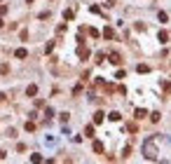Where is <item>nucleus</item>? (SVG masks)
<instances>
[{
  "label": "nucleus",
  "mask_w": 171,
  "mask_h": 164,
  "mask_svg": "<svg viewBox=\"0 0 171 164\" xmlns=\"http://www.w3.org/2000/svg\"><path fill=\"white\" fill-rule=\"evenodd\" d=\"M14 56H16V59H26V56H28V49H24V47H19V49H16V52H14Z\"/></svg>",
  "instance_id": "obj_7"
},
{
  "label": "nucleus",
  "mask_w": 171,
  "mask_h": 164,
  "mask_svg": "<svg viewBox=\"0 0 171 164\" xmlns=\"http://www.w3.org/2000/svg\"><path fill=\"white\" fill-rule=\"evenodd\" d=\"M162 89L169 94V92H171V82H166V80H164V82H162Z\"/></svg>",
  "instance_id": "obj_17"
},
{
  "label": "nucleus",
  "mask_w": 171,
  "mask_h": 164,
  "mask_svg": "<svg viewBox=\"0 0 171 164\" xmlns=\"http://www.w3.org/2000/svg\"><path fill=\"white\" fill-rule=\"evenodd\" d=\"M157 40H159V42H166V40H169V33H166V31H159V33H157Z\"/></svg>",
  "instance_id": "obj_11"
},
{
  "label": "nucleus",
  "mask_w": 171,
  "mask_h": 164,
  "mask_svg": "<svg viewBox=\"0 0 171 164\" xmlns=\"http://www.w3.org/2000/svg\"><path fill=\"white\" fill-rule=\"evenodd\" d=\"M143 152H145V159H157V150H155V145H152V141H145Z\"/></svg>",
  "instance_id": "obj_1"
},
{
  "label": "nucleus",
  "mask_w": 171,
  "mask_h": 164,
  "mask_svg": "<svg viewBox=\"0 0 171 164\" xmlns=\"http://www.w3.org/2000/svg\"><path fill=\"white\" fill-rule=\"evenodd\" d=\"M52 49H54V42H47V45H45V52H47V54H52Z\"/></svg>",
  "instance_id": "obj_20"
},
{
  "label": "nucleus",
  "mask_w": 171,
  "mask_h": 164,
  "mask_svg": "<svg viewBox=\"0 0 171 164\" xmlns=\"http://www.w3.org/2000/svg\"><path fill=\"white\" fill-rule=\"evenodd\" d=\"M84 136H94V124H89L87 129H84Z\"/></svg>",
  "instance_id": "obj_16"
},
{
  "label": "nucleus",
  "mask_w": 171,
  "mask_h": 164,
  "mask_svg": "<svg viewBox=\"0 0 171 164\" xmlns=\"http://www.w3.org/2000/svg\"><path fill=\"white\" fill-rule=\"evenodd\" d=\"M3 26H5V24H3V19H0V28H3Z\"/></svg>",
  "instance_id": "obj_27"
},
{
  "label": "nucleus",
  "mask_w": 171,
  "mask_h": 164,
  "mask_svg": "<svg viewBox=\"0 0 171 164\" xmlns=\"http://www.w3.org/2000/svg\"><path fill=\"white\" fill-rule=\"evenodd\" d=\"M103 38H106V40H113V38H115V31H113L110 26H106V28H103Z\"/></svg>",
  "instance_id": "obj_5"
},
{
  "label": "nucleus",
  "mask_w": 171,
  "mask_h": 164,
  "mask_svg": "<svg viewBox=\"0 0 171 164\" xmlns=\"http://www.w3.org/2000/svg\"><path fill=\"white\" fill-rule=\"evenodd\" d=\"M26 3H33V0H26Z\"/></svg>",
  "instance_id": "obj_28"
},
{
  "label": "nucleus",
  "mask_w": 171,
  "mask_h": 164,
  "mask_svg": "<svg viewBox=\"0 0 171 164\" xmlns=\"http://www.w3.org/2000/svg\"><path fill=\"white\" fill-rule=\"evenodd\" d=\"M103 59H106V54L98 52V54H96V63H103Z\"/></svg>",
  "instance_id": "obj_18"
},
{
  "label": "nucleus",
  "mask_w": 171,
  "mask_h": 164,
  "mask_svg": "<svg viewBox=\"0 0 171 164\" xmlns=\"http://www.w3.org/2000/svg\"><path fill=\"white\" fill-rule=\"evenodd\" d=\"M73 16H75V12H73V10H63V19H66V21H71Z\"/></svg>",
  "instance_id": "obj_13"
},
{
  "label": "nucleus",
  "mask_w": 171,
  "mask_h": 164,
  "mask_svg": "<svg viewBox=\"0 0 171 164\" xmlns=\"http://www.w3.org/2000/svg\"><path fill=\"white\" fill-rule=\"evenodd\" d=\"M24 129H26V131H35V122H31V120H28V122L24 124Z\"/></svg>",
  "instance_id": "obj_14"
},
{
  "label": "nucleus",
  "mask_w": 171,
  "mask_h": 164,
  "mask_svg": "<svg viewBox=\"0 0 171 164\" xmlns=\"http://www.w3.org/2000/svg\"><path fill=\"white\" fill-rule=\"evenodd\" d=\"M108 120H110V122H119V120H122V115H119L117 110H113V113L108 115Z\"/></svg>",
  "instance_id": "obj_9"
},
{
  "label": "nucleus",
  "mask_w": 171,
  "mask_h": 164,
  "mask_svg": "<svg viewBox=\"0 0 171 164\" xmlns=\"http://www.w3.org/2000/svg\"><path fill=\"white\" fill-rule=\"evenodd\" d=\"M92 148H94V152H96V155H101V152H103V143H101V141H94Z\"/></svg>",
  "instance_id": "obj_8"
},
{
  "label": "nucleus",
  "mask_w": 171,
  "mask_h": 164,
  "mask_svg": "<svg viewBox=\"0 0 171 164\" xmlns=\"http://www.w3.org/2000/svg\"><path fill=\"white\" fill-rule=\"evenodd\" d=\"M157 19H159L162 24H166V21H169V14H166V12H159V14H157Z\"/></svg>",
  "instance_id": "obj_15"
},
{
  "label": "nucleus",
  "mask_w": 171,
  "mask_h": 164,
  "mask_svg": "<svg viewBox=\"0 0 171 164\" xmlns=\"http://www.w3.org/2000/svg\"><path fill=\"white\" fill-rule=\"evenodd\" d=\"M3 14H7V5H0V16Z\"/></svg>",
  "instance_id": "obj_25"
},
{
  "label": "nucleus",
  "mask_w": 171,
  "mask_h": 164,
  "mask_svg": "<svg viewBox=\"0 0 171 164\" xmlns=\"http://www.w3.org/2000/svg\"><path fill=\"white\" fill-rule=\"evenodd\" d=\"M5 155H7V152H5V150H0V159H5Z\"/></svg>",
  "instance_id": "obj_26"
},
{
  "label": "nucleus",
  "mask_w": 171,
  "mask_h": 164,
  "mask_svg": "<svg viewBox=\"0 0 171 164\" xmlns=\"http://www.w3.org/2000/svg\"><path fill=\"white\" fill-rule=\"evenodd\" d=\"M127 129H129V131H131V134H136V131H138V127H136V124H134V122H131V124H129V127H127Z\"/></svg>",
  "instance_id": "obj_22"
},
{
  "label": "nucleus",
  "mask_w": 171,
  "mask_h": 164,
  "mask_svg": "<svg viewBox=\"0 0 171 164\" xmlns=\"http://www.w3.org/2000/svg\"><path fill=\"white\" fill-rule=\"evenodd\" d=\"M89 54H92V52L84 47V45H80V47H77V56H80L82 61H87V59H89Z\"/></svg>",
  "instance_id": "obj_2"
},
{
  "label": "nucleus",
  "mask_w": 171,
  "mask_h": 164,
  "mask_svg": "<svg viewBox=\"0 0 171 164\" xmlns=\"http://www.w3.org/2000/svg\"><path fill=\"white\" fill-rule=\"evenodd\" d=\"M45 117H47V120L54 117V110H52V108H45Z\"/></svg>",
  "instance_id": "obj_19"
},
{
  "label": "nucleus",
  "mask_w": 171,
  "mask_h": 164,
  "mask_svg": "<svg viewBox=\"0 0 171 164\" xmlns=\"http://www.w3.org/2000/svg\"><path fill=\"white\" fill-rule=\"evenodd\" d=\"M136 70H138V73H150V66H148V63H138Z\"/></svg>",
  "instance_id": "obj_12"
},
{
  "label": "nucleus",
  "mask_w": 171,
  "mask_h": 164,
  "mask_svg": "<svg viewBox=\"0 0 171 164\" xmlns=\"http://www.w3.org/2000/svg\"><path fill=\"white\" fill-rule=\"evenodd\" d=\"M134 115L141 120V117H145V115H148V110H145V108H136V110H134Z\"/></svg>",
  "instance_id": "obj_10"
},
{
  "label": "nucleus",
  "mask_w": 171,
  "mask_h": 164,
  "mask_svg": "<svg viewBox=\"0 0 171 164\" xmlns=\"http://www.w3.org/2000/svg\"><path fill=\"white\" fill-rule=\"evenodd\" d=\"M108 59H110V63H113V66H119V63H122V56H119L117 52H113V54H110Z\"/></svg>",
  "instance_id": "obj_3"
},
{
  "label": "nucleus",
  "mask_w": 171,
  "mask_h": 164,
  "mask_svg": "<svg viewBox=\"0 0 171 164\" xmlns=\"http://www.w3.org/2000/svg\"><path fill=\"white\" fill-rule=\"evenodd\" d=\"M31 162H35V164L42 162V155H31Z\"/></svg>",
  "instance_id": "obj_21"
},
{
  "label": "nucleus",
  "mask_w": 171,
  "mask_h": 164,
  "mask_svg": "<svg viewBox=\"0 0 171 164\" xmlns=\"http://www.w3.org/2000/svg\"><path fill=\"white\" fill-rule=\"evenodd\" d=\"M26 96H38V84H28L26 87Z\"/></svg>",
  "instance_id": "obj_4"
},
{
  "label": "nucleus",
  "mask_w": 171,
  "mask_h": 164,
  "mask_svg": "<svg viewBox=\"0 0 171 164\" xmlns=\"http://www.w3.org/2000/svg\"><path fill=\"white\" fill-rule=\"evenodd\" d=\"M89 10H92V12H94V14H101V7H98V5H92V7H89Z\"/></svg>",
  "instance_id": "obj_24"
},
{
  "label": "nucleus",
  "mask_w": 171,
  "mask_h": 164,
  "mask_svg": "<svg viewBox=\"0 0 171 164\" xmlns=\"http://www.w3.org/2000/svg\"><path fill=\"white\" fill-rule=\"evenodd\" d=\"M103 120H106L103 110H96V113H94V124H101V122H103Z\"/></svg>",
  "instance_id": "obj_6"
},
{
  "label": "nucleus",
  "mask_w": 171,
  "mask_h": 164,
  "mask_svg": "<svg viewBox=\"0 0 171 164\" xmlns=\"http://www.w3.org/2000/svg\"><path fill=\"white\" fill-rule=\"evenodd\" d=\"M89 35H92V38H98V35H101V33H98L96 28H89Z\"/></svg>",
  "instance_id": "obj_23"
}]
</instances>
